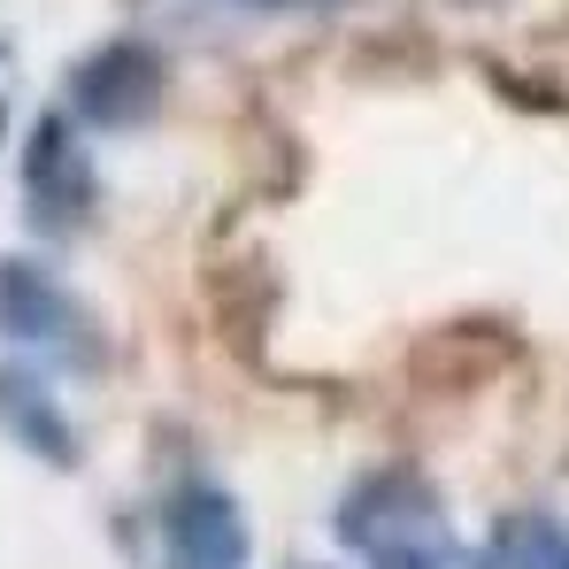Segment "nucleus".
Listing matches in <instances>:
<instances>
[{"label": "nucleus", "mask_w": 569, "mask_h": 569, "mask_svg": "<svg viewBox=\"0 0 569 569\" xmlns=\"http://www.w3.org/2000/svg\"><path fill=\"white\" fill-rule=\"evenodd\" d=\"M170 516H178V555H186V569H231L239 562V508L223 492L192 485V492H178Z\"/></svg>", "instance_id": "1"}, {"label": "nucleus", "mask_w": 569, "mask_h": 569, "mask_svg": "<svg viewBox=\"0 0 569 569\" xmlns=\"http://www.w3.org/2000/svg\"><path fill=\"white\" fill-rule=\"evenodd\" d=\"M147 93H154V62H147L139 47H108L100 62L78 70V100H86L93 116H139Z\"/></svg>", "instance_id": "2"}, {"label": "nucleus", "mask_w": 569, "mask_h": 569, "mask_svg": "<svg viewBox=\"0 0 569 569\" xmlns=\"http://www.w3.org/2000/svg\"><path fill=\"white\" fill-rule=\"evenodd\" d=\"M485 569H569V539L547 531V523H508V531L492 539Z\"/></svg>", "instance_id": "3"}]
</instances>
